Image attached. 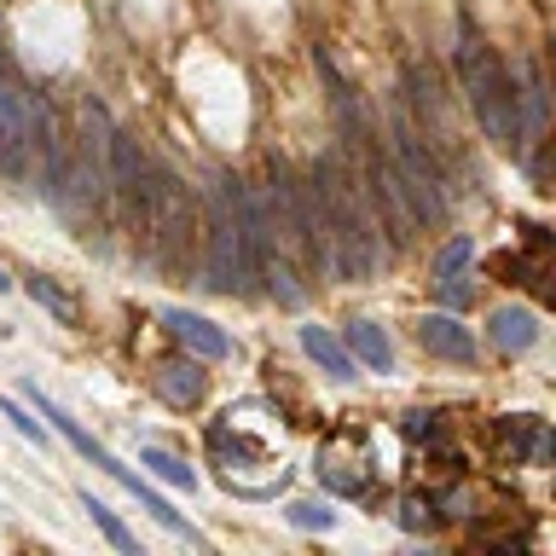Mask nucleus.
I'll return each instance as SVG.
<instances>
[{
    "label": "nucleus",
    "mask_w": 556,
    "mask_h": 556,
    "mask_svg": "<svg viewBox=\"0 0 556 556\" xmlns=\"http://www.w3.org/2000/svg\"><path fill=\"white\" fill-rule=\"evenodd\" d=\"M313 208L325 220V250H330V278L354 285V278H371L389 250L377 243V203H371V186H365V168L354 174L348 156H319L313 163Z\"/></svg>",
    "instance_id": "nucleus-1"
},
{
    "label": "nucleus",
    "mask_w": 556,
    "mask_h": 556,
    "mask_svg": "<svg viewBox=\"0 0 556 556\" xmlns=\"http://www.w3.org/2000/svg\"><path fill=\"white\" fill-rule=\"evenodd\" d=\"M255 278V198L238 180H215V203L203 220V285L220 295H250Z\"/></svg>",
    "instance_id": "nucleus-2"
},
{
    "label": "nucleus",
    "mask_w": 556,
    "mask_h": 556,
    "mask_svg": "<svg viewBox=\"0 0 556 556\" xmlns=\"http://www.w3.org/2000/svg\"><path fill=\"white\" fill-rule=\"evenodd\" d=\"M452 59H458L464 99H469V111H476V122L486 128V139H498V146H521V87L510 81V70L498 64V52L464 24Z\"/></svg>",
    "instance_id": "nucleus-3"
},
{
    "label": "nucleus",
    "mask_w": 556,
    "mask_h": 556,
    "mask_svg": "<svg viewBox=\"0 0 556 556\" xmlns=\"http://www.w3.org/2000/svg\"><path fill=\"white\" fill-rule=\"evenodd\" d=\"M146 232H151V255L156 267L168 273H186L198 261V243H203V215H198V198L186 191L180 174L168 168H151V186H146Z\"/></svg>",
    "instance_id": "nucleus-4"
},
{
    "label": "nucleus",
    "mask_w": 556,
    "mask_h": 556,
    "mask_svg": "<svg viewBox=\"0 0 556 556\" xmlns=\"http://www.w3.org/2000/svg\"><path fill=\"white\" fill-rule=\"evenodd\" d=\"M389 163L400 174V186H406V203H412L417 226H441L446 203H452V174H446L441 156L429 151V139L417 134V122L406 111H400L394 128H389Z\"/></svg>",
    "instance_id": "nucleus-5"
},
{
    "label": "nucleus",
    "mask_w": 556,
    "mask_h": 556,
    "mask_svg": "<svg viewBox=\"0 0 556 556\" xmlns=\"http://www.w3.org/2000/svg\"><path fill=\"white\" fill-rule=\"evenodd\" d=\"M208 458H215L220 481L232 486V493H243V498H255V476H250V469H261V476H267L273 493H278V481H285V458H278V446L255 441V434L243 429V406L226 412L220 424L208 429Z\"/></svg>",
    "instance_id": "nucleus-6"
},
{
    "label": "nucleus",
    "mask_w": 556,
    "mask_h": 556,
    "mask_svg": "<svg viewBox=\"0 0 556 556\" xmlns=\"http://www.w3.org/2000/svg\"><path fill=\"white\" fill-rule=\"evenodd\" d=\"M35 400H41V412L52 417V429H59V434H64V441H70V446H76V452H81V458H87V464H93V469H104V476H116V481H122V486H128V493H134L139 504H146V510H151L156 521H163V528H168V533H180V539H186V545H203V533H198V528H191V521H186L180 510H168V498H156V493H151V486H146V481H139V476H134V469H128V464H116V458H111V452H104V446L93 441V434H87V429L76 424V417H70V412H59V406H52V400H47L41 389H35Z\"/></svg>",
    "instance_id": "nucleus-7"
},
{
    "label": "nucleus",
    "mask_w": 556,
    "mask_h": 556,
    "mask_svg": "<svg viewBox=\"0 0 556 556\" xmlns=\"http://www.w3.org/2000/svg\"><path fill=\"white\" fill-rule=\"evenodd\" d=\"M313 476H319L337 498H365L377 486V452L365 429H337L325 434L319 458H313Z\"/></svg>",
    "instance_id": "nucleus-8"
},
{
    "label": "nucleus",
    "mask_w": 556,
    "mask_h": 556,
    "mask_svg": "<svg viewBox=\"0 0 556 556\" xmlns=\"http://www.w3.org/2000/svg\"><path fill=\"white\" fill-rule=\"evenodd\" d=\"M498 273H504V285H521L545 307H556V238H545L539 226H528V243L516 255H504Z\"/></svg>",
    "instance_id": "nucleus-9"
},
{
    "label": "nucleus",
    "mask_w": 556,
    "mask_h": 556,
    "mask_svg": "<svg viewBox=\"0 0 556 556\" xmlns=\"http://www.w3.org/2000/svg\"><path fill=\"white\" fill-rule=\"evenodd\" d=\"M163 330H168V337L186 348V354H198V359H226V354H232V342H226V330H220V325H208L203 313L168 307V313H163Z\"/></svg>",
    "instance_id": "nucleus-10"
},
{
    "label": "nucleus",
    "mask_w": 556,
    "mask_h": 556,
    "mask_svg": "<svg viewBox=\"0 0 556 556\" xmlns=\"http://www.w3.org/2000/svg\"><path fill=\"white\" fill-rule=\"evenodd\" d=\"M412 330H417V342H424L434 359H452V365H469V359H476V337H469V325L452 319V313H424Z\"/></svg>",
    "instance_id": "nucleus-11"
},
{
    "label": "nucleus",
    "mask_w": 556,
    "mask_h": 556,
    "mask_svg": "<svg viewBox=\"0 0 556 556\" xmlns=\"http://www.w3.org/2000/svg\"><path fill=\"white\" fill-rule=\"evenodd\" d=\"M498 441L516 464H556V429L539 424V417H504Z\"/></svg>",
    "instance_id": "nucleus-12"
},
{
    "label": "nucleus",
    "mask_w": 556,
    "mask_h": 556,
    "mask_svg": "<svg viewBox=\"0 0 556 556\" xmlns=\"http://www.w3.org/2000/svg\"><path fill=\"white\" fill-rule=\"evenodd\" d=\"M151 389L168 400V406H198V400L208 394V371L198 359H163L151 371Z\"/></svg>",
    "instance_id": "nucleus-13"
},
{
    "label": "nucleus",
    "mask_w": 556,
    "mask_h": 556,
    "mask_svg": "<svg viewBox=\"0 0 556 556\" xmlns=\"http://www.w3.org/2000/svg\"><path fill=\"white\" fill-rule=\"evenodd\" d=\"M469 255H476V243L469 238H452L441 261H434V295H441L446 307H464L469 302Z\"/></svg>",
    "instance_id": "nucleus-14"
},
{
    "label": "nucleus",
    "mask_w": 556,
    "mask_h": 556,
    "mask_svg": "<svg viewBox=\"0 0 556 556\" xmlns=\"http://www.w3.org/2000/svg\"><path fill=\"white\" fill-rule=\"evenodd\" d=\"M302 348H307V359L319 365L330 382H354V377H359V371H354V354H348L337 337H325L319 325H302Z\"/></svg>",
    "instance_id": "nucleus-15"
},
{
    "label": "nucleus",
    "mask_w": 556,
    "mask_h": 556,
    "mask_svg": "<svg viewBox=\"0 0 556 556\" xmlns=\"http://www.w3.org/2000/svg\"><path fill=\"white\" fill-rule=\"evenodd\" d=\"M533 342H539V319L528 307H498L493 313V348L498 354H528Z\"/></svg>",
    "instance_id": "nucleus-16"
},
{
    "label": "nucleus",
    "mask_w": 556,
    "mask_h": 556,
    "mask_svg": "<svg viewBox=\"0 0 556 556\" xmlns=\"http://www.w3.org/2000/svg\"><path fill=\"white\" fill-rule=\"evenodd\" d=\"M348 348H354V359H365L371 371H394V342H389V330H382V325L354 319V325H348Z\"/></svg>",
    "instance_id": "nucleus-17"
},
{
    "label": "nucleus",
    "mask_w": 556,
    "mask_h": 556,
    "mask_svg": "<svg viewBox=\"0 0 556 556\" xmlns=\"http://www.w3.org/2000/svg\"><path fill=\"white\" fill-rule=\"evenodd\" d=\"M139 464H146L156 481H168V486H186V493L198 486V476H191V464H180V458H174V452H163V446H139Z\"/></svg>",
    "instance_id": "nucleus-18"
},
{
    "label": "nucleus",
    "mask_w": 556,
    "mask_h": 556,
    "mask_svg": "<svg viewBox=\"0 0 556 556\" xmlns=\"http://www.w3.org/2000/svg\"><path fill=\"white\" fill-rule=\"evenodd\" d=\"M285 521L302 533H330L337 528V510H325V504H313V498H295V504H285Z\"/></svg>",
    "instance_id": "nucleus-19"
},
{
    "label": "nucleus",
    "mask_w": 556,
    "mask_h": 556,
    "mask_svg": "<svg viewBox=\"0 0 556 556\" xmlns=\"http://www.w3.org/2000/svg\"><path fill=\"white\" fill-rule=\"evenodd\" d=\"M81 510L93 516V528H99L104 539H111L116 551H134V533L122 528V521H116V510H111V504H104V498H93V493H87V498H81Z\"/></svg>",
    "instance_id": "nucleus-20"
},
{
    "label": "nucleus",
    "mask_w": 556,
    "mask_h": 556,
    "mask_svg": "<svg viewBox=\"0 0 556 556\" xmlns=\"http://www.w3.org/2000/svg\"><path fill=\"white\" fill-rule=\"evenodd\" d=\"M29 295H35V302H41V307H52V313H59L64 325L76 319V302H70V295H64L59 285H52V278H35V285H29Z\"/></svg>",
    "instance_id": "nucleus-21"
},
{
    "label": "nucleus",
    "mask_w": 556,
    "mask_h": 556,
    "mask_svg": "<svg viewBox=\"0 0 556 556\" xmlns=\"http://www.w3.org/2000/svg\"><path fill=\"white\" fill-rule=\"evenodd\" d=\"M0 417H12V429H17V434H29V441H47V429L35 424V417H29L24 406H12V400H7V406H0Z\"/></svg>",
    "instance_id": "nucleus-22"
},
{
    "label": "nucleus",
    "mask_w": 556,
    "mask_h": 556,
    "mask_svg": "<svg viewBox=\"0 0 556 556\" xmlns=\"http://www.w3.org/2000/svg\"><path fill=\"white\" fill-rule=\"evenodd\" d=\"M400 521H406V528H434L429 498H406V504H400Z\"/></svg>",
    "instance_id": "nucleus-23"
},
{
    "label": "nucleus",
    "mask_w": 556,
    "mask_h": 556,
    "mask_svg": "<svg viewBox=\"0 0 556 556\" xmlns=\"http://www.w3.org/2000/svg\"><path fill=\"white\" fill-rule=\"evenodd\" d=\"M406 434H412V441H429V434H434V412H412L406 417Z\"/></svg>",
    "instance_id": "nucleus-24"
},
{
    "label": "nucleus",
    "mask_w": 556,
    "mask_h": 556,
    "mask_svg": "<svg viewBox=\"0 0 556 556\" xmlns=\"http://www.w3.org/2000/svg\"><path fill=\"white\" fill-rule=\"evenodd\" d=\"M7 285H12V278H7V267H0V290H7Z\"/></svg>",
    "instance_id": "nucleus-25"
}]
</instances>
